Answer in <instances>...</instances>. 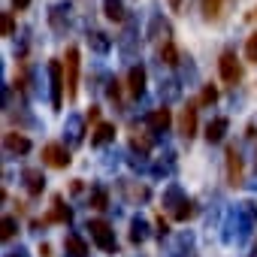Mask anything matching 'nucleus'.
Segmentation results:
<instances>
[{
    "label": "nucleus",
    "mask_w": 257,
    "mask_h": 257,
    "mask_svg": "<svg viewBox=\"0 0 257 257\" xmlns=\"http://www.w3.org/2000/svg\"><path fill=\"white\" fill-rule=\"evenodd\" d=\"M170 7H173V10H179V7H182V0H170Z\"/></svg>",
    "instance_id": "obj_26"
},
{
    "label": "nucleus",
    "mask_w": 257,
    "mask_h": 257,
    "mask_svg": "<svg viewBox=\"0 0 257 257\" xmlns=\"http://www.w3.org/2000/svg\"><path fill=\"white\" fill-rule=\"evenodd\" d=\"M43 158H46V164L49 167H55V170H64V167H70V152L64 149V146H58V143H49L46 149H43Z\"/></svg>",
    "instance_id": "obj_3"
},
{
    "label": "nucleus",
    "mask_w": 257,
    "mask_h": 257,
    "mask_svg": "<svg viewBox=\"0 0 257 257\" xmlns=\"http://www.w3.org/2000/svg\"><path fill=\"white\" fill-rule=\"evenodd\" d=\"M182 134H185L188 140L197 134V109H194V106H188V109L182 112Z\"/></svg>",
    "instance_id": "obj_8"
},
{
    "label": "nucleus",
    "mask_w": 257,
    "mask_h": 257,
    "mask_svg": "<svg viewBox=\"0 0 257 257\" xmlns=\"http://www.w3.org/2000/svg\"><path fill=\"white\" fill-rule=\"evenodd\" d=\"M215 100H218V91H215L212 85H206V88H203V94H200V103H203V106H209V103H215Z\"/></svg>",
    "instance_id": "obj_20"
},
{
    "label": "nucleus",
    "mask_w": 257,
    "mask_h": 257,
    "mask_svg": "<svg viewBox=\"0 0 257 257\" xmlns=\"http://www.w3.org/2000/svg\"><path fill=\"white\" fill-rule=\"evenodd\" d=\"M245 58H248L251 64H257V34L248 37V43H245Z\"/></svg>",
    "instance_id": "obj_16"
},
{
    "label": "nucleus",
    "mask_w": 257,
    "mask_h": 257,
    "mask_svg": "<svg viewBox=\"0 0 257 257\" xmlns=\"http://www.w3.org/2000/svg\"><path fill=\"white\" fill-rule=\"evenodd\" d=\"M49 73H52V103H55V109H61V103H64V85H67V79L61 76L64 70H61L58 61H52L49 64Z\"/></svg>",
    "instance_id": "obj_5"
},
{
    "label": "nucleus",
    "mask_w": 257,
    "mask_h": 257,
    "mask_svg": "<svg viewBox=\"0 0 257 257\" xmlns=\"http://www.w3.org/2000/svg\"><path fill=\"white\" fill-rule=\"evenodd\" d=\"M25 176H28V191H31V194H40V191H43V176H40L37 170H28Z\"/></svg>",
    "instance_id": "obj_15"
},
{
    "label": "nucleus",
    "mask_w": 257,
    "mask_h": 257,
    "mask_svg": "<svg viewBox=\"0 0 257 257\" xmlns=\"http://www.w3.org/2000/svg\"><path fill=\"white\" fill-rule=\"evenodd\" d=\"M206 16H218V0H206Z\"/></svg>",
    "instance_id": "obj_23"
},
{
    "label": "nucleus",
    "mask_w": 257,
    "mask_h": 257,
    "mask_svg": "<svg viewBox=\"0 0 257 257\" xmlns=\"http://www.w3.org/2000/svg\"><path fill=\"white\" fill-rule=\"evenodd\" d=\"M224 131H227V118H215V121L206 127V140H209V143H218V140L224 137Z\"/></svg>",
    "instance_id": "obj_10"
},
{
    "label": "nucleus",
    "mask_w": 257,
    "mask_h": 257,
    "mask_svg": "<svg viewBox=\"0 0 257 257\" xmlns=\"http://www.w3.org/2000/svg\"><path fill=\"white\" fill-rule=\"evenodd\" d=\"M218 67H221V79H224L227 85H236V82H239L242 70H239L236 55H233V52H224V55H221V61H218Z\"/></svg>",
    "instance_id": "obj_4"
},
{
    "label": "nucleus",
    "mask_w": 257,
    "mask_h": 257,
    "mask_svg": "<svg viewBox=\"0 0 257 257\" xmlns=\"http://www.w3.org/2000/svg\"><path fill=\"white\" fill-rule=\"evenodd\" d=\"M115 137V127L112 124H100L97 131H94V137H91V146H103V143H109Z\"/></svg>",
    "instance_id": "obj_11"
},
{
    "label": "nucleus",
    "mask_w": 257,
    "mask_h": 257,
    "mask_svg": "<svg viewBox=\"0 0 257 257\" xmlns=\"http://www.w3.org/2000/svg\"><path fill=\"white\" fill-rule=\"evenodd\" d=\"M127 82H131V85H127V88H131V94L140 97V94L146 91V70H143V67H134V70H131V79H127Z\"/></svg>",
    "instance_id": "obj_7"
},
{
    "label": "nucleus",
    "mask_w": 257,
    "mask_h": 257,
    "mask_svg": "<svg viewBox=\"0 0 257 257\" xmlns=\"http://www.w3.org/2000/svg\"><path fill=\"white\" fill-rule=\"evenodd\" d=\"M55 206H58V209H55V212H52V215H49L46 221H70V212H67V209L61 206V200H55Z\"/></svg>",
    "instance_id": "obj_18"
},
{
    "label": "nucleus",
    "mask_w": 257,
    "mask_h": 257,
    "mask_svg": "<svg viewBox=\"0 0 257 257\" xmlns=\"http://www.w3.org/2000/svg\"><path fill=\"white\" fill-rule=\"evenodd\" d=\"M64 73H67V97L73 100L79 94V49L70 46L67 58H64Z\"/></svg>",
    "instance_id": "obj_1"
},
{
    "label": "nucleus",
    "mask_w": 257,
    "mask_h": 257,
    "mask_svg": "<svg viewBox=\"0 0 257 257\" xmlns=\"http://www.w3.org/2000/svg\"><path fill=\"white\" fill-rule=\"evenodd\" d=\"M97 118H100V109H97V106H91V109H88V121H97Z\"/></svg>",
    "instance_id": "obj_24"
},
{
    "label": "nucleus",
    "mask_w": 257,
    "mask_h": 257,
    "mask_svg": "<svg viewBox=\"0 0 257 257\" xmlns=\"http://www.w3.org/2000/svg\"><path fill=\"white\" fill-rule=\"evenodd\" d=\"M7 149H10V152H22V155H25V152H31V143H28L25 137L7 134Z\"/></svg>",
    "instance_id": "obj_12"
},
{
    "label": "nucleus",
    "mask_w": 257,
    "mask_h": 257,
    "mask_svg": "<svg viewBox=\"0 0 257 257\" xmlns=\"http://www.w3.org/2000/svg\"><path fill=\"white\" fill-rule=\"evenodd\" d=\"M161 58H164L167 64H179V52H176V46H173V43H167V46L161 49Z\"/></svg>",
    "instance_id": "obj_17"
},
{
    "label": "nucleus",
    "mask_w": 257,
    "mask_h": 257,
    "mask_svg": "<svg viewBox=\"0 0 257 257\" xmlns=\"http://www.w3.org/2000/svg\"><path fill=\"white\" fill-rule=\"evenodd\" d=\"M67 251H70L73 257H85V254H88V248H85V242H82L79 236H67Z\"/></svg>",
    "instance_id": "obj_14"
},
{
    "label": "nucleus",
    "mask_w": 257,
    "mask_h": 257,
    "mask_svg": "<svg viewBox=\"0 0 257 257\" xmlns=\"http://www.w3.org/2000/svg\"><path fill=\"white\" fill-rule=\"evenodd\" d=\"M88 230H91V239L97 242V248H103L106 254H115V233L109 230L106 221H91Z\"/></svg>",
    "instance_id": "obj_2"
},
{
    "label": "nucleus",
    "mask_w": 257,
    "mask_h": 257,
    "mask_svg": "<svg viewBox=\"0 0 257 257\" xmlns=\"http://www.w3.org/2000/svg\"><path fill=\"white\" fill-rule=\"evenodd\" d=\"M149 121H152V127H155V131H167V127L173 124V115H170V109L164 106V109H155Z\"/></svg>",
    "instance_id": "obj_9"
},
{
    "label": "nucleus",
    "mask_w": 257,
    "mask_h": 257,
    "mask_svg": "<svg viewBox=\"0 0 257 257\" xmlns=\"http://www.w3.org/2000/svg\"><path fill=\"white\" fill-rule=\"evenodd\" d=\"M106 203H109L106 191H97V194H94V209H106Z\"/></svg>",
    "instance_id": "obj_21"
},
{
    "label": "nucleus",
    "mask_w": 257,
    "mask_h": 257,
    "mask_svg": "<svg viewBox=\"0 0 257 257\" xmlns=\"http://www.w3.org/2000/svg\"><path fill=\"white\" fill-rule=\"evenodd\" d=\"M16 233V221L13 218H4V239H10Z\"/></svg>",
    "instance_id": "obj_22"
},
{
    "label": "nucleus",
    "mask_w": 257,
    "mask_h": 257,
    "mask_svg": "<svg viewBox=\"0 0 257 257\" xmlns=\"http://www.w3.org/2000/svg\"><path fill=\"white\" fill-rule=\"evenodd\" d=\"M227 176H230V185H242V161L236 149H227Z\"/></svg>",
    "instance_id": "obj_6"
},
{
    "label": "nucleus",
    "mask_w": 257,
    "mask_h": 257,
    "mask_svg": "<svg viewBox=\"0 0 257 257\" xmlns=\"http://www.w3.org/2000/svg\"><path fill=\"white\" fill-rule=\"evenodd\" d=\"M103 7H106V16L112 22H124V7H121V0H103Z\"/></svg>",
    "instance_id": "obj_13"
},
{
    "label": "nucleus",
    "mask_w": 257,
    "mask_h": 257,
    "mask_svg": "<svg viewBox=\"0 0 257 257\" xmlns=\"http://www.w3.org/2000/svg\"><path fill=\"white\" fill-rule=\"evenodd\" d=\"M0 31H4V37H13L16 34V22L10 13H4V22H0Z\"/></svg>",
    "instance_id": "obj_19"
},
{
    "label": "nucleus",
    "mask_w": 257,
    "mask_h": 257,
    "mask_svg": "<svg viewBox=\"0 0 257 257\" xmlns=\"http://www.w3.org/2000/svg\"><path fill=\"white\" fill-rule=\"evenodd\" d=\"M13 4H16V10H28V7H31V0H13Z\"/></svg>",
    "instance_id": "obj_25"
}]
</instances>
